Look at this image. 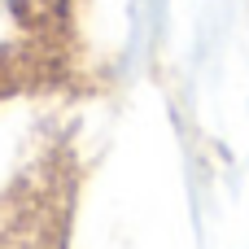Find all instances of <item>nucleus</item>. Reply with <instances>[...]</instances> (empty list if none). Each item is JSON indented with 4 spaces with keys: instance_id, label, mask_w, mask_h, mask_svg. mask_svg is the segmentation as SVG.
I'll list each match as a JSON object with an SVG mask.
<instances>
[{
    "instance_id": "f257e3e1",
    "label": "nucleus",
    "mask_w": 249,
    "mask_h": 249,
    "mask_svg": "<svg viewBox=\"0 0 249 249\" xmlns=\"http://www.w3.org/2000/svg\"><path fill=\"white\" fill-rule=\"evenodd\" d=\"M22 4H26V0H0V22H4V18H9V13H18V9H22Z\"/></svg>"
}]
</instances>
